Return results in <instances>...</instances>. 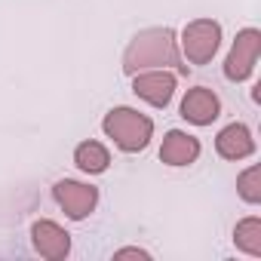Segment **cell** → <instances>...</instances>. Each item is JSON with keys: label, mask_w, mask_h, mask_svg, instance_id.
I'll list each match as a JSON object with an SVG mask.
<instances>
[{"label": "cell", "mask_w": 261, "mask_h": 261, "mask_svg": "<svg viewBox=\"0 0 261 261\" xmlns=\"http://www.w3.org/2000/svg\"><path fill=\"white\" fill-rule=\"evenodd\" d=\"M160 65H178V49H175V34L169 28H151L142 31L133 43H129L123 56V71L126 74H139L145 68H160ZM188 71L185 65H178Z\"/></svg>", "instance_id": "6da1fadb"}, {"label": "cell", "mask_w": 261, "mask_h": 261, "mask_svg": "<svg viewBox=\"0 0 261 261\" xmlns=\"http://www.w3.org/2000/svg\"><path fill=\"white\" fill-rule=\"evenodd\" d=\"M53 197H56V203L65 209V215H68V218H74V221L86 218V215L95 209V203H98V191H95V188L80 185V181H71V178L56 181Z\"/></svg>", "instance_id": "5b68a950"}, {"label": "cell", "mask_w": 261, "mask_h": 261, "mask_svg": "<svg viewBox=\"0 0 261 261\" xmlns=\"http://www.w3.org/2000/svg\"><path fill=\"white\" fill-rule=\"evenodd\" d=\"M218 43H221V28L212 19H197L181 34V46H185V56L191 65L212 62V56L218 53Z\"/></svg>", "instance_id": "3957f363"}, {"label": "cell", "mask_w": 261, "mask_h": 261, "mask_svg": "<svg viewBox=\"0 0 261 261\" xmlns=\"http://www.w3.org/2000/svg\"><path fill=\"white\" fill-rule=\"evenodd\" d=\"M200 157V142L181 129H172V133L163 139V148H160V160L169 163V166H188Z\"/></svg>", "instance_id": "30bf717a"}, {"label": "cell", "mask_w": 261, "mask_h": 261, "mask_svg": "<svg viewBox=\"0 0 261 261\" xmlns=\"http://www.w3.org/2000/svg\"><path fill=\"white\" fill-rule=\"evenodd\" d=\"M133 92L145 98L154 108H166L172 92H175V77L166 71H148V74H133Z\"/></svg>", "instance_id": "8992f818"}, {"label": "cell", "mask_w": 261, "mask_h": 261, "mask_svg": "<svg viewBox=\"0 0 261 261\" xmlns=\"http://www.w3.org/2000/svg\"><path fill=\"white\" fill-rule=\"evenodd\" d=\"M258 53H261V34L255 28L240 31L237 40H233V46H230V53H227V62H224L227 80H246L255 71Z\"/></svg>", "instance_id": "277c9868"}, {"label": "cell", "mask_w": 261, "mask_h": 261, "mask_svg": "<svg viewBox=\"0 0 261 261\" xmlns=\"http://www.w3.org/2000/svg\"><path fill=\"white\" fill-rule=\"evenodd\" d=\"M31 240H34V249L49 261H59L71 252V237L56 221H46V218L31 227Z\"/></svg>", "instance_id": "52a82bcc"}, {"label": "cell", "mask_w": 261, "mask_h": 261, "mask_svg": "<svg viewBox=\"0 0 261 261\" xmlns=\"http://www.w3.org/2000/svg\"><path fill=\"white\" fill-rule=\"evenodd\" d=\"M233 240H237V246L243 249V252H249V255H261V221L258 218H246V221H240L237 224V230H233Z\"/></svg>", "instance_id": "7c38bea8"}, {"label": "cell", "mask_w": 261, "mask_h": 261, "mask_svg": "<svg viewBox=\"0 0 261 261\" xmlns=\"http://www.w3.org/2000/svg\"><path fill=\"white\" fill-rule=\"evenodd\" d=\"M218 114H221L218 95H215L212 89H206V86L191 89V92L185 95V101H181V117L191 120V123H197V126H209Z\"/></svg>", "instance_id": "ba28073f"}, {"label": "cell", "mask_w": 261, "mask_h": 261, "mask_svg": "<svg viewBox=\"0 0 261 261\" xmlns=\"http://www.w3.org/2000/svg\"><path fill=\"white\" fill-rule=\"evenodd\" d=\"M74 163L83 169V172H105L108 169V163H111V157H108V151H105V145H98V142H83V145H77V151H74Z\"/></svg>", "instance_id": "8fae6325"}, {"label": "cell", "mask_w": 261, "mask_h": 261, "mask_svg": "<svg viewBox=\"0 0 261 261\" xmlns=\"http://www.w3.org/2000/svg\"><path fill=\"white\" fill-rule=\"evenodd\" d=\"M101 126H105L108 139H114V145L120 151H126V154H136V151L148 148L151 133H154V123L145 114L133 111V108H117V111H111Z\"/></svg>", "instance_id": "7a4b0ae2"}, {"label": "cell", "mask_w": 261, "mask_h": 261, "mask_svg": "<svg viewBox=\"0 0 261 261\" xmlns=\"http://www.w3.org/2000/svg\"><path fill=\"white\" fill-rule=\"evenodd\" d=\"M117 255H120V258H126V255H139V258H148V252H142V249H120Z\"/></svg>", "instance_id": "5bb4252c"}, {"label": "cell", "mask_w": 261, "mask_h": 261, "mask_svg": "<svg viewBox=\"0 0 261 261\" xmlns=\"http://www.w3.org/2000/svg\"><path fill=\"white\" fill-rule=\"evenodd\" d=\"M237 188H240V197L246 203H261V169L252 166L246 169L240 178H237Z\"/></svg>", "instance_id": "4fadbf2b"}, {"label": "cell", "mask_w": 261, "mask_h": 261, "mask_svg": "<svg viewBox=\"0 0 261 261\" xmlns=\"http://www.w3.org/2000/svg\"><path fill=\"white\" fill-rule=\"evenodd\" d=\"M215 148H218V154L224 160H243V157H249L255 151V139H252V133L243 123H230V126H224L218 133Z\"/></svg>", "instance_id": "9c48e42d"}]
</instances>
